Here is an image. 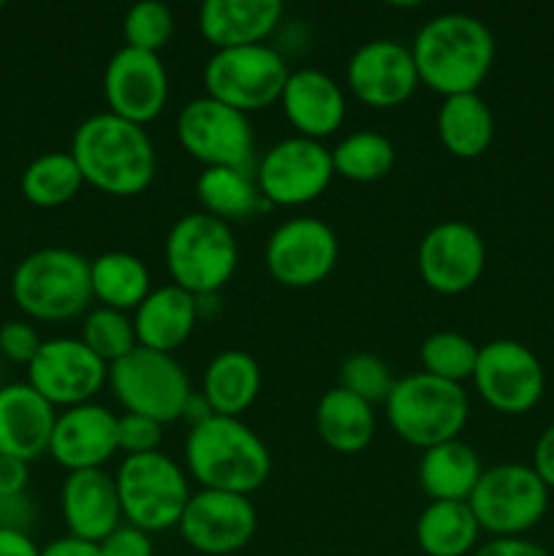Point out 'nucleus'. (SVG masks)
<instances>
[{
  "label": "nucleus",
  "instance_id": "1",
  "mask_svg": "<svg viewBox=\"0 0 554 556\" xmlns=\"http://www.w3.org/2000/svg\"><path fill=\"white\" fill-rule=\"evenodd\" d=\"M68 152L85 185L114 199L144 193L155 179L158 157L147 130L112 112L92 114L79 123Z\"/></svg>",
  "mask_w": 554,
  "mask_h": 556
},
{
  "label": "nucleus",
  "instance_id": "2",
  "mask_svg": "<svg viewBox=\"0 0 554 556\" xmlns=\"http://www.w3.org/2000/svg\"><path fill=\"white\" fill-rule=\"evenodd\" d=\"M421 85L438 96L478 92L494 65V36L478 16L438 14L416 33L411 43Z\"/></svg>",
  "mask_w": 554,
  "mask_h": 556
},
{
  "label": "nucleus",
  "instance_id": "3",
  "mask_svg": "<svg viewBox=\"0 0 554 556\" xmlns=\"http://www.w3.org/2000/svg\"><path fill=\"white\" fill-rule=\"evenodd\" d=\"M185 465L201 489L250 497L269 478L272 456L248 424L212 416L206 424L190 429L185 440Z\"/></svg>",
  "mask_w": 554,
  "mask_h": 556
},
{
  "label": "nucleus",
  "instance_id": "4",
  "mask_svg": "<svg viewBox=\"0 0 554 556\" xmlns=\"http://www.w3.org/2000/svg\"><path fill=\"white\" fill-rule=\"evenodd\" d=\"M11 296L33 320L60 324L90 307V261L68 248H41L25 255L11 275Z\"/></svg>",
  "mask_w": 554,
  "mask_h": 556
},
{
  "label": "nucleus",
  "instance_id": "5",
  "mask_svg": "<svg viewBox=\"0 0 554 556\" xmlns=\"http://www.w3.org/2000/svg\"><path fill=\"white\" fill-rule=\"evenodd\" d=\"M470 416V400L459 383L413 372L400 378L386 400V418L400 440L427 451L459 440Z\"/></svg>",
  "mask_w": 554,
  "mask_h": 556
},
{
  "label": "nucleus",
  "instance_id": "6",
  "mask_svg": "<svg viewBox=\"0 0 554 556\" xmlns=\"http://www.w3.org/2000/svg\"><path fill=\"white\" fill-rule=\"evenodd\" d=\"M237 261L231 226L206 212H190L168 228L166 269L174 286L193 296H215L234 277Z\"/></svg>",
  "mask_w": 554,
  "mask_h": 556
},
{
  "label": "nucleus",
  "instance_id": "7",
  "mask_svg": "<svg viewBox=\"0 0 554 556\" xmlns=\"http://www.w3.org/2000/svg\"><path fill=\"white\" fill-rule=\"evenodd\" d=\"M114 483H117L123 519L144 530L147 535L177 527L190 500L188 476L161 451L125 456Z\"/></svg>",
  "mask_w": 554,
  "mask_h": 556
},
{
  "label": "nucleus",
  "instance_id": "8",
  "mask_svg": "<svg viewBox=\"0 0 554 556\" xmlns=\"http://www.w3.org/2000/svg\"><path fill=\"white\" fill-rule=\"evenodd\" d=\"M109 386L125 410L158 424L179 421L185 400L193 391L182 364L172 353L141 345L109 367Z\"/></svg>",
  "mask_w": 554,
  "mask_h": 556
},
{
  "label": "nucleus",
  "instance_id": "9",
  "mask_svg": "<svg viewBox=\"0 0 554 556\" xmlns=\"http://www.w3.org/2000/svg\"><path fill=\"white\" fill-rule=\"evenodd\" d=\"M288 74L291 68L286 58L277 49L259 43L212 52L201 79L206 96L242 114H253L280 101Z\"/></svg>",
  "mask_w": 554,
  "mask_h": 556
},
{
  "label": "nucleus",
  "instance_id": "10",
  "mask_svg": "<svg viewBox=\"0 0 554 556\" xmlns=\"http://www.w3.org/2000/svg\"><path fill=\"white\" fill-rule=\"evenodd\" d=\"M467 505L492 538H521L546 514L549 489L532 467L494 465L481 472Z\"/></svg>",
  "mask_w": 554,
  "mask_h": 556
},
{
  "label": "nucleus",
  "instance_id": "11",
  "mask_svg": "<svg viewBox=\"0 0 554 556\" xmlns=\"http://www.w3.org/2000/svg\"><path fill=\"white\" fill-rule=\"evenodd\" d=\"M177 139L182 150L204 168L253 172L255 139L250 117L215 98H193L179 109Z\"/></svg>",
  "mask_w": 554,
  "mask_h": 556
},
{
  "label": "nucleus",
  "instance_id": "12",
  "mask_svg": "<svg viewBox=\"0 0 554 556\" xmlns=\"http://www.w3.org/2000/svg\"><path fill=\"white\" fill-rule=\"evenodd\" d=\"M331 179V150L304 136L272 144L255 166V185L269 206L310 204L326 193Z\"/></svg>",
  "mask_w": 554,
  "mask_h": 556
},
{
  "label": "nucleus",
  "instance_id": "13",
  "mask_svg": "<svg viewBox=\"0 0 554 556\" xmlns=\"http://www.w3.org/2000/svg\"><path fill=\"white\" fill-rule=\"evenodd\" d=\"M340 242L318 217H291L269 233L264 248L266 271L282 288H315L335 271Z\"/></svg>",
  "mask_w": 554,
  "mask_h": 556
},
{
  "label": "nucleus",
  "instance_id": "14",
  "mask_svg": "<svg viewBox=\"0 0 554 556\" xmlns=\"http://www.w3.org/2000/svg\"><path fill=\"white\" fill-rule=\"evenodd\" d=\"M109 383V367L76 337L43 340L27 364V386L52 407H79Z\"/></svg>",
  "mask_w": 554,
  "mask_h": 556
},
{
  "label": "nucleus",
  "instance_id": "15",
  "mask_svg": "<svg viewBox=\"0 0 554 556\" xmlns=\"http://www.w3.org/2000/svg\"><path fill=\"white\" fill-rule=\"evenodd\" d=\"M473 383L492 410L521 416L541 402L546 375L527 345L516 340H492L478 348Z\"/></svg>",
  "mask_w": 554,
  "mask_h": 556
},
{
  "label": "nucleus",
  "instance_id": "16",
  "mask_svg": "<svg viewBox=\"0 0 554 556\" xmlns=\"http://www.w3.org/2000/svg\"><path fill=\"white\" fill-rule=\"evenodd\" d=\"M416 266L429 291L440 296H459L481 280L487 244L470 223H438L418 242Z\"/></svg>",
  "mask_w": 554,
  "mask_h": 556
},
{
  "label": "nucleus",
  "instance_id": "17",
  "mask_svg": "<svg viewBox=\"0 0 554 556\" xmlns=\"http://www.w3.org/2000/svg\"><path fill=\"white\" fill-rule=\"evenodd\" d=\"M177 530L193 552L228 556L242 552L253 541L259 530V514L250 497L201 489L190 494Z\"/></svg>",
  "mask_w": 554,
  "mask_h": 556
},
{
  "label": "nucleus",
  "instance_id": "18",
  "mask_svg": "<svg viewBox=\"0 0 554 556\" xmlns=\"http://www.w3.org/2000/svg\"><path fill=\"white\" fill-rule=\"evenodd\" d=\"M106 112L141 125L158 119L168 101V74L161 54L123 47L103 68Z\"/></svg>",
  "mask_w": 554,
  "mask_h": 556
},
{
  "label": "nucleus",
  "instance_id": "19",
  "mask_svg": "<svg viewBox=\"0 0 554 556\" xmlns=\"http://www.w3.org/2000/svg\"><path fill=\"white\" fill-rule=\"evenodd\" d=\"M345 81L353 96L373 109L402 106L421 85L411 47L391 38L362 43L348 60Z\"/></svg>",
  "mask_w": 554,
  "mask_h": 556
},
{
  "label": "nucleus",
  "instance_id": "20",
  "mask_svg": "<svg viewBox=\"0 0 554 556\" xmlns=\"http://www.w3.org/2000/svg\"><path fill=\"white\" fill-rule=\"evenodd\" d=\"M119 451L117 416L101 405L68 407L58 413L49 456L68 472L103 470L109 459Z\"/></svg>",
  "mask_w": 554,
  "mask_h": 556
},
{
  "label": "nucleus",
  "instance_id": "21",
  "mask_svg": "<svg viewBox=\"0 0 554 556\" xmlns=\"http://www.w3.org/2000/svg\"><path fill=\"white\" fill-rule=\"evenodd\" d=\"M60 508L68 535L96 546L125 521L117 483L103 470L68 472L60 489Z\"/></svg>",
  "mask_w": 554,
  "mask_h": 556
},
{
  "label": "nucleus",
  "instance_id": "22",
  "mask_svg": "<svg viewBox=\"0 0 554 556\" xmlns=\"http://www.w3.org/2000/svg\"><path fill=\"white\" fill-rule=\"evenodd\" d=\"M280 106L293 130L304 139H326L337 134L345 119V92L318 68H299L288 74Z\"/></svg>",
  "mask_w": 554,
  "mask_h": 556
},
{
  "label": "nucleus",
  "instance_id": "23",
  "mask_svg": "<svg viewBox=\"0 0 554 556\" xmlns=\"http://www.w3.org/2000/svg\"><path fill=\"white\" fill-rule=\"evenodd\" d=\"M58 413L27 383H9L0 389V456L36 462L49 454Z\"/></svg>",
  "mask_w": 554,
  "mask_h": 556
},
{
  "label": "nucleus",
  "instance_id": "24",
  "mask_svg": "<svg viewBox=\"0 0 554 556\" xmlns=\"http://www.w3.org/2000/svg\"><path fill=\"white\" fill-rule=\"evenodd\" d=\"M280 0H204L199 9L201 38L215 52L259 47L282 22Z\"/></svg>",
  "mask_w": 554,
  "mask_h": 556
},
{
  "label": "nucleus",
  "instance_id": "25",
  "mask_svg": "<svg viewBox=\"0 0 554 556\" xmlns=\"http://www.w3.org/2000/svg\"><path fill=\"white\" fill-rule=\"evenodd\" d=\"M199 320V299L179 286L152 288L150 296L136 307L134 329L141 348L174 353L190 340Z\"/></svg>",
  "mask_w": 554,
  "mask_h": 556
},
{
  "label": "nucleus",
  "instance_id": "26",
  "mask_svg": "<svg viewBox=\"0 0 554 556\" xmlns=\"http://www.w3.org/2000/svg\"><path fill=\"white\" fill-rule=\"evenodd\" d=\"M481 472V459L462 440L427 448L418 462V483L432 503H467Z\"/></svg>",
  "mask_w": 554,
  "mask_h": 556
},
{
  "label": "nucleus",
  "instance_id": "27",
  "mask_svg": "<svg viewBox=\"0 0 554 556\" xmlns=\"http://www.w3.org/2000/svg\"><path fill=\"white\" fill-rule=\"evenodd\" d=\"M201 394L215 416L239 418L261 394V367L250 353L223 351L206 364Z\"/></svg>",
  "mask_w": 554,
  "mask_h": 556
},
{
  "label": "nucleus",
  "instance_id": "28",
  "mask_svg": "<svg viewBox=\"0 0 554 556\" xmlns=\"http://www.w3.org/2000/svg\"><path fill=\"white\" fill-rule=\"evenodd\" d=\"M438 139L454 157L476 161L494 141V114L478 92L443 98L438 112Z\"/></svg>",
  "mask_w": 554,
  "mask_h": 556
},
{
  "label": "nucleus",
  "instance_id": "29",
  "mask_svg": "<svg viewBox=\"0 0 554 556\" xmlns=\"http://www.w3.org/2000/svg\"><path fill=\"white\" fill-rule=\"evenodd\" d=\"M318 438L337 454H358L375 438L373 405L345 389H329L315 407Z\"/></svg>",
  "mask_w": 554,
  "mask_h": 556
},
{
  "label": "nucleus",
  "instance_id": "30",
  "mask_svg": "<svg viewBox=\"0 0 554 556\" xmlns=\"http://www.w3.org/2000/svg\"><path fill=\"white\" fill-rule=\"evenodd\" d=\"M92 299L101 307L119 309V313H136L141 302L150 296L152 280L144 261L134 253L112 250L90 261Z\"/></svg>",
  "mask_w": 554,
  "mask_h": 556
},
{
  "label": "nucleus",
  "instance_id": "31",
  "mask_svg": "<svg viewBox=\"0 0 554 556\" xmlns=\"http://www.w3.org/2000/svg\"><path fill=\"white\" fill-rule=\"evenodd\" d=\"M201 212L223 223L248 220L255 212L266 210V201L255 185L253 172L244 168H204L196 179Z\"/></svg>",
  "mask_w": 554,
  "mask_h": 556
},
{
  "label": "nucleus",
  "instance_id": "32",
  "mask_svg": "<svg viewBox=\"0 0 554 556\" xmlns=\"http://www.w3.org/2000/svg\"><path fill=\"white\" fill-rule=\"evenodd\" d=\"M478 527L467 503H429L416 521V543L427 556H467L476 552Z\"/></svg>",
  "mask_w": 554,
  "mask_h": 556
},
{
  "label": "nucleus",
  "instance_id": "33",
  "mask_svg": "<svg viewBox=\"0 0 554 556\" xmlns=\"http://www.w3.org/2000/svg\"><path fill=\"white\" fill-rule=\"evenodd\" d=\"M81 185L85 179L71 152H43L36 161L27 163L20 179L25 201L38 210H58L68 204L79 195Z\"/></svg>",
  "mask_w": 554,
  "mask_h": 556
},
{
  "label": "nucleus",
  "instance_id": "34",
  "mask_svg": "<svg viewBox=\"0 0 554 556\" xmlns=\"http://www.w3.org/2000/svg\"><path fill=\"white\" fill-rule=\"evenodd\" d=\"M394 144L378 130H356L331 150L335 177L348 182H378L394 168Z\"/></svg>",
  "mask_w": 554,
  "mask_h": 556
},
{
  "label": "nucleus",
  "instance_id": "35",
  "mask_svg": "<svg viewBox=\"0 0 554 556\" xmlns=\"http://www.w3.org/2000/svg\"><path fill=\"white\" fill-rule=\"evenodd\" d=\"M478 348L481 345L467 340L459 331H435L418 348L421 372L462 386V380L473 378L476 372Z\"/></svg>",
  "mask_w": 554,
  "mask_h": 556
},
{
  "label": "nucleus",
  "instance_id": "36",
  "mask_svg": "<svg viewBox=\"0 0 554 556\" xmlns=\"http://www.w3.org/2000/svg\"><path fill=\"white\" fill-rule=\"evenodd\" d=\"M79 340L85 342L106 367H112L114 362L128 356L134 348H139V342H136L134 318H130L128 313H119V309L109 307H96L85 315Z\"/></svg>",
  "mask_w": 554,
  "mask_h": 556
},
{
  "label": "nucleus",
  "instance_id": "37",
  "mask_svg": "<svg viewBox=\"0 0 554 556\" xmlns=\"http://www.w3.org/2000/svg\"><path fill=\"white\" fill-rule=\"evenodd\" d=\"M174 36V11L158 0L130 5L123 16V38L125 47L139 49V52L161 54V49Z\"/></svg>",
  "mask_w": 554,
  "mask_h": 556
},
{
  "label": "nucleus",
  "instance_id": "38",
  "mask_svg": "<svg viewBox=\"0 0 554 556\" xmlns=\"http://www.w3.org/2000/svg\"><path fill=\"white\" fill-rule=\"evenodd\" d=\"M394 383L389 364L375 353H353L340 364V389L351 391L369 405H378V402L386 405Z\"/></svg>",
  "mask_w": 554,
  "mask_h": 556
},
{
  "label": "nucleus",
  "instance_id": "39",
  "mask_svg": "<svg viewBox=\"0 0 554 556\" xmlns=\"http://www.w3.org/2000/svg\"><path fill=\"white\" fill-rule=\"evenodd\" d=\"M163 424L152 421V418L136 416V413H125L117 416V445L125 451V456H141L158 451L163 440Z\"/></svg>",
  "mask_w": 554,
  "mask_h": 556
},
{
  "label": "nucleus",
  "instance_id": "40",
  "mask_svg": "<svg viewBox=\"0 0 554 556\" xmlns=\"http://www.w3.org/2000/svg\"><path fill=\"white\" fill-rule=\"evenodd\" d=\"M41 337H38L36 326L27 320H9L0 326V353L14 364H30L36 358L38 348H41Z\"/></svg>",
  "mask_w": 554,
  "mask_h": 556
},
{
  "label": "nucleus",
  "instance_id": "41",
  "mask_svg": "<svg viewBox=\"0 0 554 556\" xmlns=\"http://www.w3.org/2000/svg\"><path fill=\"white\" fill-rule=\"evenodd\" d=\"M101 556H155L152 538L134 525H119L109 538L98 543Z\"/></svg>",
  "mask_w": 554,
  "mask_h": 556
},
{
  "label": "nucleus",
  "instance_id": "42",
  "mask_svg": "<svg viewBox=\"0 0 554 556\" xmlns=\"http://www.w3.org/2000/svg\"><path fill=\"white\" fill-rule=\"evenodd\" d=\"M38 521V508L27 492L0 497V530L25 532L30 535L33 525Z\"/></svg>",
  "mask_w": 554,
  "mask_h": 556
},
{
  "label": "nucleus",
  "instance_id": "43",
  "mask_svg": "<svg viewBox=\"0 0 554 556\" xmlns=\"http://www.w3.org/2000/svg\"><path fill=\"white\" fill-rule=\"evenodd\" d=\"M473 556H552L538 543L525 541V538H492L489 543L476 548Z\"/></svg>",
  "mask_w": 554,
  "mask_h": 556
},
{
  "label": "nucleus",
  "instance_id": "44",
  "mask_svg": "<svg viewBox=\"0 0 554 556\" xmlns=\"http://www.w3.org/2000/svg\"><path fill=\"white\" fill-rule=\"evenodd\" d=\"M27 481H30V467H27V462L0 456V497L27 492Z\"/></svg>",
  "mask_w": 554,
  "mask_h": 556
},
{
  "label": "nucleus",
  "instance_id": "45",
  "mask_svg": "<svg viewBox=\"0 0 554 556\" xmlns=\"http://www.w3.org/2000/svg\"><path fill=\"white\" fill-rule=\"evenodd\" d=\"M532 470L546 483V489H554V424L538 438L532 451Z\"/></svg>",
  "mask_w": 554,
  "mask_h": 556
},
{
  "label": "nucleus",
  "instance_id": "46",
  "mask_svg": "<svg viewBox=\"0 0 554 556\" xmlns=\"http://www.w3.org/2000/svg\"><path fill=\"white\" fill-rule=\"evenodd\" d=\"M38 556H101L98 552L96 543H87V541H79V538H58V541H52L49 546L41 548V554Z\"/></svg>",
  "mask_w": 554,
  "mask_h": 556
},
{
  "label": "nucleus",
  "instance_id": "47",
  "mask_svg": "<svg viewBox=\"0 0 554 556\" xmlns=\"http://www.w3.org/2000/svg\"><path fill=\"white\" fill-rule=\"evenodd\" d=\"M212 416H215V410H212V405L206 402V396L201 394V391H190V396L182 405V416H179V421H185L190 429H196L201 427V424L210 421Z\"/></svg>",
  "mask_w": 554,
  "mask_h": 556
},
{
  "label": "nucleus",
  "instance_id": "48",
  "mask_svg": "<svg viewBox=\"0 0 554 556\" xmlns=\"http://www.w3.org/2000/svg\"><path fill=\"white\" fill-rule=\"evenodd\" d=\"M41 548L25 532L0 530V556H38Z\"/></svg>",
  "mask_w": 554,
  "mask_h": 556
},
{
  "label": "nucleus",
  "instance_id": "49",
  "mask_svg": "<svg viewBox=\"0 0 554 556\" xmlns=\"http://www.w3.org/2000/svg\"><path fill=\"white\" fill-rule=\"evenodd\" d=\"M0 9H3V3H0Z\"/></svg>",
  "mask_w": 554,
  "mask_h": 556
}]
</instances>
